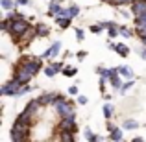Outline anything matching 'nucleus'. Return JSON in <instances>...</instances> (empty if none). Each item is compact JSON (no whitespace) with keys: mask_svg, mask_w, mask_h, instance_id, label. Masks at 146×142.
<instances>
[{"mask_svg":"<svg viewBox=\"0 0 146 142\" xmlns=\"http://www.w3.org/2000/svg\"><path fill=\"white\" fill-rule=\"evenodd\" d=\"M52 107H54V111L59 114V118H76L74 105H72L70 102H67V100H65L61 94H59V98L54 102V105H52Z\"/></svg>","mask_w":146,"mask_h":142,"instance_id":"1","label":"nucleus"},{"mask_svg":"<svg viewBox=\"0 0 146 142\" xmlns=\"http://www.w3.org/2000/svg\"><path fill=\"white\" fill-rule=\"evenodd\" d=\"M32 28V26L28 24V22L22 18V20H15V22H11V28H9V33L15 37V39H19V37H24L26 35V32Z\"/></svg>","mask_w":146,"mask_h":142,"instance_id":"2","label":"nucleus"},{"mask_svg":"<svg viewBox=\"0 0 146 142\" xmlns=\"http://www.w3.org/2000/svg\"><path fill=\"white\" fill-rule=\"evenodd\" d=\"M22 90V83L17 81V79H11L9 83H6V85L0 89V94L4 96H19Z\"/></svg>","mask_w":146,"mask_h":142,"instance_id":"3","label":"nucleus"},{"mask_svg":"<svg viewBox=\"0 0 146 142\" xmlns=\"http://www.w3.org/2000/svg\"><path fill=\"white\" fill-rule=\"evenodd\" d=\"M32 70H30L28 67H26V65H19L17 67V70H15V78L13 79H17V81H21L22 85H28L30 83V79H32Z\"/></svg>","mask_w":146,"mask_h":142,"instance_id":"4","label":"nucleus"},{"mask_svg":"<svg viewBox=\"0 0 146 142\" xmlns=\"http://www.w3.org/2000/svg\"><path fill=\"white\" fill-rule=\"evenodd\" d=\"M57 129L59 133H76V118H59Z\"/></svg>","mask_w":146,"mask_h":142,"instance_id":"5","label":"nucleus"},{"mask_svg":"<svg viewBox=\"0 0 146 142\" xmlns=\"http://www.w3.org/2000/svg\"><path fill=\"white\" fill-rule=\"evenodd\" d=\"M11 135H32V124L15 120L13 127H11Z\"/></svg>","mask_w":146,"mask_h":142,"instance_id":"6","label":"nucleus"},{"mask_svg":"<svg viewBox=\"0 0 146 142\" xmlns=\"http://www.w3.org/2000/svg\"><path fill=\"white\" fill-rule=\"evenodd\" d=\"M57 98H59V94H56V92H46V94H41L37 100H39V103L44 107V105H54V102H56Z\"/></svg>","mask_w":146,"mask_h":142,"instance_id":"7","label":"nucleus"},{"mask_svg":"<svg viewBox=\"0 0 146 142\" xmlns=\"http://www.w3.org/2000/svg\"><path fill=\"white\" fill-rule=\"evenodd\" d=\"M131 13L135 15V17L146 13V0H135V2L131 4Z\"/></svg>","mask_w":146,"mask_h":142,"instance_id":"8","label":"nucleus"},{"mask_svg":"<svg viewBox=\"0 0 146 142\" xmlns=\"http://www.w3.org/2000/svg\"><path fill=\"white\" fill-rule=\"evenodd\" d=\"M59 50H61V43H54L52 46H50L46 52L43 53V57H44V59H48V57H54V55H57V53H59Z\"/></svg>","mask_w":146,"mask_h":142,"instance_id":"9","label":"nucleus"},{"mask_svg":"<svg viewBox=\"0 0 146 142\" xmlns=\"http://www.w3.org/2000/svg\"><path fill=\"white\" fill-rule=\"evenodd\" d=\"M109 81H111V85H113V87H115V89H117V90L124 87V85H122V81H120V74H118V70H117V68H115L113 76H111V78H109Z\"/></svg>","mask_w":146,"mask_h":142,"instance_id":"10","label":"nucleus"},{"mask_svg":"<svg viewBox=\"0 0 146 142\" xmlns=\"http://www.w3.org/2000/svg\"><path fill=\"white\" fill-rule=\"evenodd\" d=\"M117 70H118V74H120L122 78H128V79H129V78L133 76V70H131L129 67H118Z\"/></svg>","mask_w":146,"mask_h":142,"instance_id":"11","label":"nucleus"},{"mask_svg":"<svg viewBox=\"0 0 146 142\" xmlns=\"http://www.w3.org/2000/svg\"><path fill=\"white\" fill-rule=\"evenodd\" d=\"M59 0H52L50 2V7H48V15H52V17H56V13H57V9H59Z\"/></svg>","mask_w":146,"mask_h":142,"instance_id":"12","label":"nucleus"},{"mask_svg":"<svg viewBox=\"0 0 146 142\" xmlns=\"http://www.w3.org/2000/svg\"><path fill=\"white\" fill-rule=\"evenodd\" d=\"M59 142H76L74 133H59Z\"/></svg>","mask_w":146,"mask_h":142,"instance_id":"13","label":"nucleus"},{"mask_svg":"<svg viewBox=\"0 0 146 142\" xmlns=\"http://www.w3.org/2000/svg\"><path fill=\"white\" fill-rule=\"evenodd\" d=\"M56 18H72L70 9H63V7H59L57 13H56Z\"/></svg>","mask_w":146,"mask_h":142,"instance_id":"14","label":"nucleus"},{"mask_svg":"<svg viewBox=\"0 0 146 142\" xmlns=\"http://www.w3.org/2000/svg\"><path fill=\"white\" fill-rule=\"evenodd\" d=\"M83 135H85V139L89 140V142H100V137H96V135H94V133L91 131L89 127L85 129V133H83Z\"/></svg>","mask_w":146,"mask_h":142,"instance_id":"15","label":"nucleus"},{"mask_svg":"<svg viewBox=\"0 0 146 142\" xmlns=\"http://www.w3.org/2000/svg\"><path fill=\"white\" fill-rule=\"evenodd\" d=\"M98 72H100V76L102 78H106V79H109L111 76H113V72H115V68H98Z\"/></svg>","mask_w":146,"mask_h":142,"instance_id":"16","label":"nucleus"},{"mask_svg":"<svg viewBox=\"0 0 146 142\" xmlns=\"http://www.w3.org/2000/svg\"><path fill=\"white\" fill-rule=\"evenodd\" d=\"M143 26H146V13L135 17V28H143Z\"/></svg>","mask_w":146,"mask_h":142,"instance_id":"17","label":"nucleus"},{"mask_svg":"<svg viewBox=\"0 0 146 142\" xmlns=\"http://www.w3.org/2000/svg\"><path fill=\"white\" fill-rule=\"evenodd\" d=\"M111 140H115V142H120L122 140V131L118 127H115L113 131H111Z\"/></svg>","mask_w":146,"mask_h":142,"instance_id":"18","label":"nucleus"},{"mask_svg":"<svg viewBox=\"0 0 146 142\" xmlns=\"http://www.w3.org/2000/svg\"><path fill=\"white\" fill-rule=\"evenodd\" d=\"M6 18H9L11 22H15V20H22L24 17H22L21 13H17V11H11V13H7V17H6Z\"/></svg>","mask_w":146,"mask_h":142,"instance_id":"19","label":"nucleus"},{"mask_svg":"<svg viewBox=\"0 0 146 142\" xmlns=\"http://www.w3.org/2000/svg\"><path fill=\"white\" fill-rule=\"evenodd\" d=\"M35 32H37V35H39V37H46L48 35V30H46V26H44V24H39L35 28Z\"/></svg>","mask_w":146,"mask_h":142,"instance_id":"20","label":"nucleus"},{"mask_svg":"<svg viewBox=\"0 0 146 142\" xmlns=\"http://www.w3.org/2000/svg\"><path fill=\"white\" fill-rule=\"evenodd\" d=\"M104 116L106 118L113 116V105H111V103H106V105H104Z\"/></svg>","mask_w":146,"mask_h":142,"instance_id":"21","label":"nucleus"},{"mask_svg":"<svg viewBox=\"0 0 146 142\" xmlns=\"http://www.w3.org/2000/svg\"><path fill=\"white\" fill-rule=\"evenodd\" d=\"M117 52L120 53L122 57H126L129 53V50H128V46H126V44H117Z\"/></svg>","mask_w":146,"mask_h":142,"instance_id":"22","label":"nucleus"},{"mask_svg":"<svg viewBox=\"0 0 146 142\" xmlns=\"http://www.w3.org/2000/svg\"><path fill=\"white\" fill-rule=\"evenodd\" d=\"M137 127H139V124L135 120H126L124 122V129H137Z\"/></svg>","mask_w":146,"mask_h":142,"instance_id":"23","label":"nucleus"},{"mask_svg":"<svg viewBox=\"0 0 146 142\" xmlns=\"http://www.w3.org/2000/svg\"><path fill=\"white\" fill-rule=\"evenodd\" d=\"M57 26L59 28H68V24H70V18H56Z\"/></svg>","mask_w":146,"mask_h":142,"instance_id":"24","label":"nucleus"},{"mask_svg":"<svg viewBox=\"0 0 146 142\" xmlns=\"http://www.w3.org/2000/svg\"><path fill=\"white\" fill-rule=\"evenodd\" d=\"M0 4H2L4 9H11V7H13L17 2H13V0H0Z\"/></svg>","mask_w":146,"mask_h":142,"instance_id":"25","label":"nucleus"},{"mask_svg":"<svg viewBox=\"0 0 146 142\" xmlns=\"http://www.w3.org/2000/svg\"><path fill=\"white\" fill-rule=\"evenodd\" d=\"M44 74H46L48 78H54V76H56V68H54L52 65H50V67H46V68H44Z\"/></svg>","mask_w":146,"mask_h":142,"instance_id":"26","label":"nucleus"},{"mask_svg":"<svg viewBox=\"0 0 146 142\" xmlns=\"http://www.w3.org/2000/svg\"><path fill=\"white\" fill-rule=\"evenodd\" d=\"M118 32H120V35H124V37H129V35H131V32H129L126 26H118Z\"/></svg>","mask_w":146,"mask_h":142,"instance_id":"27","label":"nucleus"},{"mask_svg":"<svg viewBox=\"0 0 146 142\" xmlns=\"http://www.w3.org/2000/svg\"><path fill=\"white\" fill-rule=\"evenodd\" d=\"M137 35L141 37V39H146V26H143V28H137Z\"/></svg>","mask_w":146,"mask_h":142,"instance_id":"28","label":"nucleus"},{"mask_svg":"<svg viewBox=\"0 0 146 142\" xmlns=\"http://www.w3.org/2000/svg\"><path fill=\"white\" fill-rule=\"evenodd\" d=\"M76 72H78L76 68H70V67H67V68H65V72H63V74H65V76H68V78H72V76H74Z\"/></svg>","mask_w":146,"mask_h":142,"instance_id":"29","label":"nucleus"},{"mask_svg":"<svg viewBox=\"0 0 146 142\" xmlns=\"http://www.w3.org/2000/svg\"><path fill=\"white\" fill-rule=\"evenodd\" d=\"M0 28H2V30H9L11 28V20H9V18H4L2 24H0Z\"/></svg>","mask_w":146,"mask_h":142,"instance_id":"30","label":"nucleus"},{"mask_svg":"<svg viewBox=\"0 0 146 142\" xmlns=\"http://www.w3.org/2000/svg\"><path fill=\"white\" fill-rule=\"evenodd\" d=\"M76 37H78V41H83L85 33H83V30H82V28H76Z\"/></svg>","mask_w":146,"mask_h":142,"instance_id":"31","label":"nucleus"},{"mask_svg":"<svg viewBox=\"0 0 146 142\" xmlns=\"http://www.w3.org/2000/svg\"><path fill=\"white\" fill-rule=\"evenodd\" d=\"M118 33H120V32H118L117 26H115V28H109V37H111V39H113V37H117Z\"/></svg>","mask_w":146,"mask_h":142,"instance_id":"32","label":"nucleus"},{"mask_svg":"<svg viewBox=\"0 0 146 142\" xmlns=\"http://www.w3.org/2000/svg\"><path fill=\"white\" fill-rule=\"evenodd\" d=\"M68 9H70V15H72V17H76V15L80 13V7L78 6H72V7H68Z\"/></svg>","mask_w":146,"mask_h":142,"instance_id":"33","label":"nucleus"},{"mask_svg":"<svg viewBox=\"0 0 146 142\" xmlns=\"http://www.w3.org/2000/svg\"><path fill=\"white\" fill-rule=\"evenodd\" d=\"M30 90H32V87H30V85H22V90H21V94H19V96H22V94L30 92Z\"/></svg>","mask_w":146,"mask_h":142,"instance_id":"34","label":"nucleus"},{"mask_svg":"<svg viewBox=\"0 0 146 142\" xmlns=\"http://www.w3.org/2000/svg\"><path fill=\"white\" fill-rule=\"evenodd\" d=\"M100 30H102V26H100V24L91 26V32H93V33H100Z\"/></svg>","mask_w":146,"mask_h":142,"instance_id":"35","label":"nucleus"},{"mask_svg":"<svg viewBox=\"0 0 146 142\" xmlns=\"http://www.w3.org/2000/svg\"><path fill=\"white\" fill-rule=\"evenodd\" d=\"M100 26H102V28H115V24H113V22H109V20L102 22V24H100Z\"/></svg>","mask_w":146,"mask_h":142,"instance_id":"36","label":"nucleus"},{"mask_svg":"<svg viewBox=\"0 0 146 142\" xmlns=\"http://www.w3.org/2000/svg\"><path fill=\"white\" fill-rule=\"evenodd\" d=\"M52 67L56 68V72H59V70H63V63H52Z\"/></svg>","mask_w":146,"mask_h":142,"instance_id":"37","label":"nucleus"},{"mask_svg":"<svg viewBox=\"0 0 146 142\" xmlns=\"http://www.w3.org/2000/svg\"><path fill=\"white\" fill-rule=\"evenodd\" d=\"M129 87H133V81H128V83H126V85H124V87L120 89V92H126V90H128Z\"/></svg>","mask_w":146,"mask_h":142,"instance_id":"38","label":"nucleus"},{"mask_svg":"<svg viewBox=\"0 0 146 142\" xmlns=\"http://www.w3.org/2000/svg\"><path fill=\"white\" fill-rule=\"evenodd\" d=\"M135 0H117V6H122V4H133Z\"/></svg>","mask_w":146,"mask_h":142,"instance_id":"39","label":"nucleus"},{"mask_svg":"<svg viewBox=\"0 0 146 142\" xmlns=\"http://www.w3.org/2000/svg\"><path fill=\"white\" fill-rule=\"evenodd\" d=\"M78 103L85 105V103H87V98H85V96H78Z\"/></svg>","mask_w":146,"mask_h":142,"instance_id":"40","label":"nucleus"},{"mask_svg":"<svg viewBox=\"0 0 146 142\" xmlns=\"http://www.w3.org/2000/svg\"><path fill=\"white\" fill-rule=\"evenodd\" d=\"M15 2H17L19 6H28V4H30V0H15Z\"/></svg>","mask_w":146,"mask_h":142,"instance_id":"41","label":"nucleus"},{"mask_svg":"<svg viewBox=\"0 0 146 142\" xmlns=\"http://www.w3.org/2000/svg\"><path fill=\"white\" fill-rule=\"evenodd\" d=\"M68 92H70V94H78V87H76V85H72L70 89H68Z\"/></svg>","mask_w":146,"mask_h":142,"instance_id":"42","label":"nucleus"},{"mask_svg":"<svg viewBox=\"0 0 146 142\" xmlns=\"http://www.w3.org/2000/svg\"><path fill=\"white\" fill-rule=\"evenodd\" d=\"M141 55H143V57H146V48H143V50H141Z\"/></svg>","mask_w":146,"mask_h":142,"instance_id":"43","label":"nucleus"},{"mask_svg":"<svg viewBox=\"0 0 146 142\" xmlns=\"http://www.w3.org/2000/svg\"><path fill=\"white\" fill-rule=\"evenodd\" d=\"M131 142H144V140H143V139H139V137H137V139H133Z\"/></svg>","mask_w":146,"mask_h":142,"instance_id":"44","label":"nucleus"},{"mask_svg":"<svg viewBox=\"0 0 146 142\" xmlns=\"http://www.w3.org/2000/svg\"><path fill=\"white\" fill-rule=\"evenodd\" d=\"M104 2H111V4H117V0H104Z\"/></svg>","mask_w":146,"mask_h":142,"instance_id":"45","label":"nucleus"}]
</instances>
